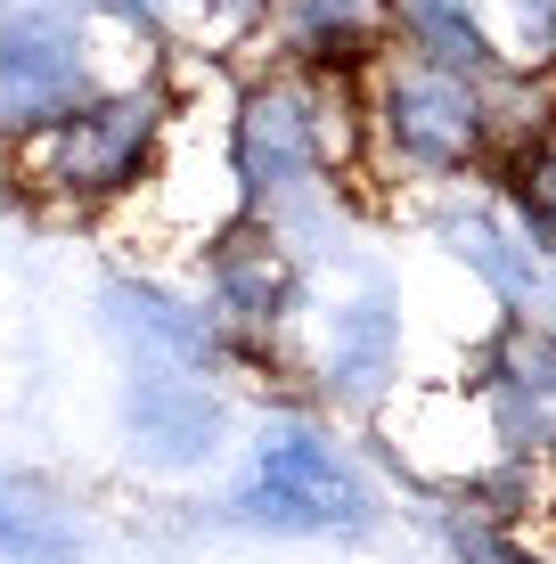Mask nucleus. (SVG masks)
<instances>
[{"label":"nucleus","instance_id":"nucleus-1","mask_svg":"<svg viewBox=\"0 0 556 564\" xmlns=\"http://www.w3.org/2000/svg\"><path fill=\"white\" fill-rule=\"evenodd\" d=\"M352 99H360V148L385 155L393 172H417V181H467L541 123V115H515L524 99H541L532 74H458L417 50H385L352 83Z\"/></svg>","mask_w":556,"mask_h":564},{"label":"nucleus","instance_id":"nucleus-2","mask_svg":"<svg viewBox=\"0 0 556 564\" xmlns=\"http://www.w3.org/2000/svg\"><path fill=\"white\" fill-rule=\"evenodd\" d=\"M352 155H360L352 83L271 66L229 107V181H238V205L254 221H279V213L328 197L336 172H352Z\"/></svg>","mask_w":556,"mask_h":564},{"label":"nucleus","instance_id":"nucleus-3","mask_svg":"<svg viewBox=\"0 0 556 564\" xmlns=\"http://www.w3.org/2000/svg\"><path fill=\"white\" fill-rule=\"evenodd\" d=\"M164 148H172V99L156 83H115L9 131V172L25 197H42L57 213H99L156 188Z\"/></svg>","mask_w":556,"mask_h":564},{"label":"nucleus","instance_id":"nucleus-4","mask_svg":"<svg viewBox=\"0 0 556 564\" xmlns=\"http://www.w3.org/2000/svg\"><path fill=\"white\" fill-rule=\"evenodd\" d=\"M221 516L238 532H271V540H352L377 523V491L328 425L271 417L254 434L246 482L221 499Z\"/></svg>","mask_w":556,"mask_h":564},{"label":"nucleus","instance_id":"nucleus-5","mask_svg":"<svg viewBox=\"0 0 556 564\" xmlns=\"http://www.w3.org/2000/svg\"><path fill=\"white\" fill-rule=\"evenodd\" d=\"M115 425H123V451L156 475H197L229 451L238 434V410H229L221 377L205 368H164V360H131L123 401H115Z\"/></svg>","mask_w":556,"mask_h":564},{"label":"nucleus","instance_id":"nucleus-6","mask_svg":"<svg viewBox=\"0 0 556 564\" xmlns=\"http://www.w3.org/2000/svg\"><path fill=\"white\" fill-rule=\"evenodd\" d=\"M467 393L483 410L500 458L532 466L556 458V327L541 319H500L483 336V352L467 360Z\"/></svg>","mask_w":556,"mask_h":564},{"label":"nucleus","instance_id":"nucleus-7","mask_svg":"<svg viewBox=\"0 0 556 564\" xmlns=\"http://www.w3.org/2000/svg\"><path fill=\"white\" fill-rule=\"evenodd\" d=\"M205 311L229 327L238 360L295 327V311H303V262L286 254V238L271 221L238 213V221H221L214 238H205Z\"/></svg>","mask_w":556,"mask_h":564},{"label":"nucleus","instance_id":"nucleus-8","mask_svg":"<svg viewBox=\"0 0 556 564\" xmlns=\"http://www.w3.org/2000/svg\"><path fill=\"white\" fill-rule=\"evenodd\" d=\"M401 352H410L401 295H393V286H352V295L328 303V319H319V352H312L319 401H336V410H352V417L393 410Z\"/></svg>","mask_w":556,"mask_h":564},{"label":"nucleus","instance_id":"nucleus-9","mask_svg":"<svg viewBox=\"0 0 556 564\" xmlns=\"http://www.w3.org/2000/svg\"><path fill=\"white\" fill-rule=\"evenodd\" d=\"M99 90V66H90V33L74 25L66 9L33 0V9H0V123L25 131L42 115L74 107Z\"/></svg>","mask_w":556,"mask_h":564},{"label":"nucleus","instance_id":"nucleus-10","mask_svg":"<svg viewBox=\"0 0 556 564\" xmlns=\"http://www.w3.org/2000/svg\"><path fill=\"white\" fill-rule=\"evenodd\" d=\"M262 33L279 66L360 83L393 50V9L385 0H262Z\"/></svg>","mask_w":556,"mask_h":564},{"label":"nucleus","instance_id":"nucleus-11","mask_svg":"<svg viewBox=\"0 0 556 564\" xmlns=\"http://www.w3.org/2000/svg\"><path fill=\"white\" fill-rule=\"evenodd\" d=\"M107 327L131 344V360H164V368H205V377H221L229 360H238V344H229V327L205 311V295H181V286L164 279H107Z\"/></svg>","mask_w":556,"mask_h":564},{"label":"nucleus","instance_id":"nucleus-12","mask_svg":"<svg viewBox=\"0 0 556 564\" xmlns=\"http://www.w3.org/2000/svg\"><path fill=\"white\" fill-rule=\"evenodd\" d=\"M434 229H443L450 254L508 303V319L556 327V254H548V246H532L500 205H443V213H434Z\"/></svg>","mask_w":556,"mask_h":564},{"label":"nucleus","instance_id":"nucleus-13","mask_svg":"<svg viewBox=\"0 0 556 564\" xmlns=\"http://www.w3.org/2000/svg\"><path fill=\"white\" fill-rule=\"evenodd\" d=\"M90 523L50 475L0 466V564H83Z\"/></svg>","mask_w":556,"mask_h":564},{"label":"nucleus","instance_id":"nucleus-14","mask_svg":"<svg viewBox=\"0 0 556 564\" xmlns=\"http://www.w3.org/2000/svg\"><path fill=\"white\" fill-rule=\"evenodd\" d=\"M500 213L556 254V115H541L524 140L500 148Z\"/></svg>","mask_w":556,"mask_h":564},{"label":"nucleus","instance_id":"nucleus-15","mask_svg":"<svg viewBox=\"0 0 556 564\" xmlns=\"http://www.w3.org/2000/svg\"><path fill=\"white\" fill-rule=\"evenodd\" d=\"M491 57L508 74H548L556 66V0H475Z\"/></svg>","mask_w":556,"mask_h":564}]
</instances>
